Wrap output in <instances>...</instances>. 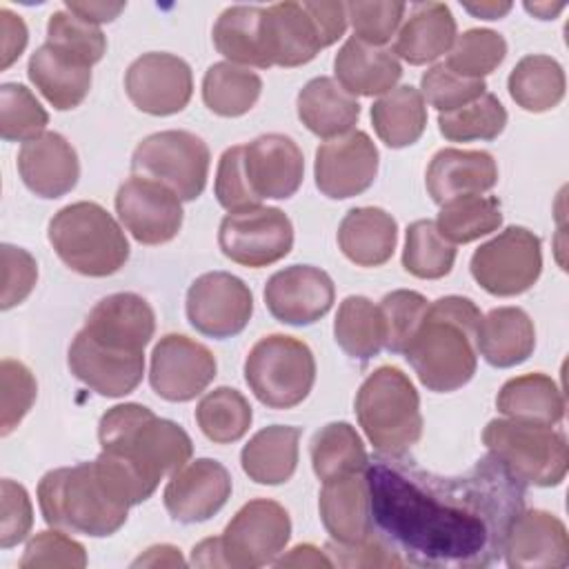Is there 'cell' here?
I'll use <instances>...</instances> for the list:
<instances>
[{"label":"cell","mask_w":569,"mask_h":569,"mask_svg":"<svg viewBox=\"0 0 569 569\" xmlns=\"http://www.w3.org/2000/svg\"><path fill=\"white\" fill-rule=\"evenodd\" d=\"M347 20H351L353 38L382 47L396 33L407 4L405 2H347Z\"/></svg>","instance_id":"816d5d0a"},{"label":"cell","mask_w":569,"mask_h":569,"mask_svg":"<svg viewBox=\"0 0 569 569\" xmlns=\"http://www.w3.org/2000/svg\"><path fill=\"white\" fill-rule=\"evenodd\" d=\"M213 353L182 333L162 336L151 351L149 382L169 402H189L200 396L216 378Z\"/></svg>","instance_id":"9a60e30c"},{"label":"cell","mask_w":569,"mask_h":569,"mask_svg":"<svg viewBox=\"0 0 569 569\" xmlns=\"http://www.w3.org/2000/svg\"><path fill=\"white\" fill-rule=\"evenodd\" d=\"M456 40V18L445 2H418L400 27L393 53L409 64H427L445 56Z\"/></svg>","instance_id":"83f0119b"},{"label":"cell","mask_w":569,"mask_h":569,"mask_svg":"<svg viewBox=\"0 0 569 569\" xmlns=\"http://www.w3.org/2000/svg\"><path fill=\"white\" fill-rule=\"evenodd\" d=\"M378 160V147L360 129L322 142L313 164L316 187L331 200L353 198L373 184Z\"/></svg>","instance_id":"ac0fdd59"},{"label":"cell","mask_w":569,"mask_h":569,"mask_svg":"<svg viewBox=\"0 0 569 569\" xmlns=\"http://www.w3.org/2000/svg\"><path fill=\"white\" fill-rule=\"evenodd\" d=\"M276 567H333L327 551L313 545H296L289 553L273 560Z\"/></svg>","instance_id":"6125c7cd"},{"label":"cell","mask_w":569,"mask_h":569,"mask_svg":"<svg viewBox=\"0 0 569 569\" xmlns=\"http://www.w3.org/2000/svg\"><path fill=\"white\" fill-rule=\"evenodd\" d=\"M47 238L58 258L76 273L107 278L129 258V240L113 216L98 202L62 207L49 222Z\"/></svg>","instance_id":"52a82bcc"},{"label":"cell","mask_w":569,"mask_h":569,"mask_svg":"<svg viewBox=\"0 0 569 569\" xmlns=\"http://www.w3.org/2000/svg\"><path fill=\"white\" fill-rule=\"evenodd\" d=\"M480 309L471 298L445 296L427 307V313L405 349L418 380L436 393L465 387L478 365L476 331Z\"/></svg>","instance_id":"277c9868"},{"label":"cell","mask_w":569,"mask_h":569,"mask_svg":"<svg viewBox=\"0 0 569 569\" xmlns=\"http://www.w3.org/2000/svg\"><path fill=\"white\" fill-rule=\"evenodd\" d=\"M2 496V520H0V547H16L27 538L33 525V509L29 493L22 485L4 478L0 482Z\"/></svg>","instance_id":"6f0895ef"},{"label":"cell","mask_w":569,"mask_h":569,"mask_svg":"<svg viewBox=\"0 0 569 569\" xmlns=\"http://www.w3.org/2000/svg\"><path fill=\"white\" fill-rule=\"evenodd\" d=\"M420 87H422V98H427V102L436 107L440 113L456 111L473 102L487 89L485 80L458 76L445 62L427 69L420 78Z\"/></svg>","instance_id":"681fc988"},{"label":"cell","mask_w":569,"mask_h":569,"mask_svg":"<svg viewBox=\"0 0 569 569\" xmlns=\"http://www.w3.org/2000/svg\"><path fill=\"white\" fill-rule=\"evenodd\" d=\"M229 496V471L218 460L198 458L171 473L164 487V509L178 522H204L227 505Z\"/></svg>","instance_id":"ffe728a7"},{"label":"cell","mask_w":569,"mask_h":569,"mask_svg":"<svg viewBox=\"0 0 569 569\" xmlns=\"http://www.w3.org/2000/svg\"><path fill=\"white\" fill-rule=\"evenodd\" d=\"M338 84L351 96H385L402 76V67L391 49L349 38L333 60Z\"/></svg>","instance_id":"4316f807"},{"label":"cell","mask_w":569,"mask_h":569,"mask_svg":"<svg viewBox=\"0 0 569 569\" xmlns=\"http://www.w3.org/2000/svg\"><path fill=\"white\" fill-rule=\"evenodd\" d=\"M124 2H76V0H69L64 4L67 11L76 13L78 18L91 22V24H100V22H111L116 20L122 11H124Z\"/></svg>","instance_id":"94428289"},{"label":"cell","mask_w":569,"mask_h":569,"mask_svg":"<svg viewBox=\"0 0 569 569\" xmlns=\"http://www.w3.org/2000/svg\"><path fill=\"white\" fill-rule=\"evenodd\" d=\"M300 429L271 425L249 438L240 451L242 471L258 485H282L298 467Z\"/></svg>","instance_id":"d6a6232c"},{"label":"cell","mask_w":569,"mask_h":569,"mask_svg":"<svg viewBox=\"0 0 569 569\" xmlns=\"http://www.w3.org/2000/svg\"><path fill=\"white\" fill-rule=\"evenodd\" d=\"M398 242V222L380 207L349 209L338 227L340 251L358 267L385 264Z\"/></svg>","instance_id":"4dcf8cb0"},{"label":"cell","mask_w":569,"mask_h":569,"mask_svg":"<svg viewBox=\"0 0 569 569\" xmlns=\"http://www.w3.org/2000/svg\"><path fill=\"white\" fill-rule=\"evenodd\" d=\"M220 251L251 269L282 260L293 247V224L278 207H253L222 218L218 229Z\"/></svg>","instance_id":"4fadbf2b"},{"label":"cell","mask_w":569,"mask_h":569,"mask_svg":"<svg viewBox=\"0 0 569 569\" xmlns=\"http://www.w3.org/2000/svg\"><path fill=\"white\" fill-rule=\"evenodd\" d=\"M507 56V40L491 29H467L456 36L449 49L447 67L465 78L482 80L487 73L498 69Z\"/></svg>","instance_id":"f6af8a7d"},{"label":"cell","mask_w":569,"mask_h":569,"mask_svg":"<svg viewBox=\"0 0 569 569\" xmlns=\"http://www.w3.org/2000/svg\"><path fill=\"white\" fill-rule=\"evenodd\" d=\"M0 33H2V64L0 67L9 69L24 51L29 31H27L24 20L18 13L2 7L0 9Z\"/></svg>","instance_id":"91938a15"},{"label":"cell","mask_w":569,"mask_h":569,"mask_svg":"<svg viewBox=\"0 0 569 569\" xmlns=\"http://www.w3.org/2000/svg\"><path fill=\"white\" fill-rule=\"evenodd\" d=\"M320 520L333 542L353 545L371 536V500L365 471L322 482Z\"/></svg>","instance_id":"d4e9b609"},{"label":"cell","mask_w":569,"mask_h":569,"mask_svg":"<svg viewBox=\"0 0 569 569\" xmlns=\"http://www.w3.org/2000/svg\"><path fill=\"white\" fill-rule=\"evenodd\" d=\"M116 213L140 244H164L182 227L180 198L167 184L136 173L120 184Z\"/></svg>","instance_id":"e0dca14e"},{"label":"cell","mask_w":569,"mask_h":569,"mask_svg":"<svg viewBox=\"0 0 569 569\" xmlns=\"http://www.w3.org/2000/svg\"><path fill=\"white\" fill-rule=\"evenodd\" d=\"M373 531L405 560L429 569H482L502 558L525 485L491 453L465 473L420 469L407 453L365 467Z\"/></svg>","instance_id":"6da1fadb"},{"label":"cell","mask_w":569,"mask_h":569,"mask_svg":"<svg viewBox=\"0 0 569 569\" xmlns=\"http://www.w3.org/2000/svg\"><path fill=\"white\" fill-rule=\"evenodd\" d=\"M313 473L327 482L365 471L369 456L362 438L349 422H329L313 433L309 445Z\"/></svg>","instance_id":"f35d334b"},{"label":"cell","mask_w":569,"mask_h":569,"mask_svg":"<svg viewBox=\"0 0 569 569\" xmlns=\"http://www.w3.org/2000/svg\"><path fill=\"white\" fill-rule=\"evenodd\" d=\"M536 349V329L520 307H498L480 318L476 351L491 367H516Z\"/></svg>","instance_id":"1f68e13d"},{"label":"cell","mask_w":569,"mask_h":569,"mask_svg":"<svg viewBox=\"0 0 569 569\" xmlns=\"http://www.w3.org/2000/svg\"><path fill=\"white\" fill-rule=\"evenodd\" d=\"M507 127V111L493 93H482L473 102L438 116L440 133L451 142L493 140Z\"/></svg>","instance_id":"ee69618b"},{"label":"cell","mask_w":569,"mask_h":569,"mask_svg":"<svg viewBox=\"0 0 569 569\" xmlns=\"http://www.w3.org/2000/svg\"><path fill=\"white\" fill-rule=\"evenodd\" d=\"M291 538L287 509L269 498L249 500L238 509L224 533L198 542L191 551L196 567L256 569L271 565Z\"/></svg>","instance_id":"8992f818"},{"label":"cell","mask_w":569,"mask_h":569,"mask_svg":"<svg viewBox=\"0 0 569 569\" xmlns=\"http://www.w3.org/2000/svg\"><path fill=\"white\" fill-rule=\"evenodd\" d=\"M505 562L511 569H542L569 565V536L565 522L542 509H522L509 525Z\"/></svg>","instance_id":"44dd1931"},{"label":"cell","mask_w":569,"mask_h":569,"mask_svg":"<svg viewBox=\"0 0 569 569\" xmlns=\"http://www.w3.org/2000/svg\"><path fill=\"white\" fill-rule=\"evenodd\" d=\"M469 13L485 20H498L511 11V2H480V4H465Z\"/></svg>","instance_id":"e7e4bbea"},{"label":"cell","mask_w":569,"mask_h":569,"mask_svg":"<svg viewBox=\"0 0 569 569\" xmlns=\"http://www.w3.org/2000/svg\"><path fill=\"white\" fill-rule=\"evenodd\" d=\"M133 567H178V565H184L182 556H180V549L171 547V545H156V547H149L140 558H136L131 562Z\"/></svg>","instance_id":"be15d7a7"},{"label":"cell","mask_w":569,"mask_h":569,"mask_svg":"<svg viewBox=\"0 0 569 569\" xmlns=\"http://www.w3.org/2000/svg\"><path fill=\"white\" fill-rule=\"evenodd\" d=\"M327 556L331 558L333 567H345V569H371V567H402L405 560L376 533L367 536L360 542L353 545H340V542H329L327 545Z\"/></svg>","instance_id":"11a10c76"},{"label":"cell","mask_w":569,"mask_h":569,"mask_svg":"<svg viewBox=\"0 0 569 569\" xmlns=\"http://www.w3.org/2000/svg\"><path fill=\"white\" fill-rule=\"evenodd\" d=\"M27 76L58 111L76 109L91 89V67L58 51L49 42L31 53Z\"/></svg>","instance_id":"f1b7e54d"},{"label":"cell","mask_w":569,"mask_h":569,"mask_svg":"<svg viewBox=\"0 0 569 569\" xmlns=\"http://www.w3.org/2000/svg\"><path fill=\"white\" fill-rule=\"evenodd\" d=\"M244 380L269 409H291L309 396L316 382V360L300 338L271 333L251 347Z\"/></svg>","instance_id":"30bf717a"},{"label":"cell","mask_w":569,"mask_h":569,"mask_svg":"<svg viewBox=\"0 0 569 569\" xmlns=\"http://www.w3.org/2000/svg\"><path fill=\"white\" fill-rule=\"evenodd\" d=\"M260 91V76L233 62H213L202 78V100L209 111L222 118H238L251 111Z\"/></svg>","instance_id":"74e56055"},{"label":"cell","mask_w":569,"mask_h":569,"mask_svg":"<svg viewBox=\"0 0 569 569\" xmlns=\"http://www.w3.org/2000/svg\"><path fill=\"white\" fill-rule=\"evenodd\" d=\"M502 224L500 200L493 196H458L440 204L436 220L438 231L451 244H467L482 236H489Z\"/></svg>","instance_id":"60d3db41"},{"label":"cell","mask_w":569,"mask_h":569,"mask_svg":"<svg viewBox=\"0 0 569 569\" xmlns=\"http://www.w3.org/2000/svg\"><path fill=\"white\" fill-rule=\"evenodd\" d=\"M264 51L271 67H300L322 49L318 31L302 2H278L262 16Z\"/></svg>","instance_id":"484cf974"},{"label":"cell","mask_w":569,"mask_h":569,"mask_svg":"<svg viewBox=\"0 0 569 569\" xmlns=\"http://www.w3.org/2000/svg\"><path fill=\"white\" fill-rule=\"evenodd\" d=\"M371 122L378 138L391 149H402L418 142L427 127V107L422 93L411 84L391 89L371 104Z\"/></svg>","instance_id":"d590c367"},{"label":"cell","mask_w":569,"mask_h":569,"mask_svg":"<svg viewBox=\"0 0 569 569\" xmlns=\"http://www.w3.org/2000/svg\"><path fill=\"white\" fill-rule=\"evenodd\" d=\"M298 118L318 138L333 140L353 129L360 118V102L329 76L311 78L296 100Z\"/></svg>","instance_id":"f546056e"},{"label":"cell","mask_w":569,"mask_h":569,"mask_svg":"<svg viewBox=\"0 0 569 569\" xmlns=\"http://www.w3.org/2000/svg\"><path fill=\"white\" fill-rule=\"evenodd\" d=\"M187 320L209 338L238 336L251 320V289L233 273L209 271L198 276L187 291Z\"/></svg>","instance_id":"5bb4252c"},{"label":"cell","mask_w":569,"mask_h":569,"mask_svg":"<svg viewBox=\"0 0 569 569\" xmlns=\"http://www.w3.org/2000/svg\"><path fill=\"white\" fill-rule=\"evenodd\" d=\"M207 142L184 129H169L147 136L131 156V171L167 184L180 200H196L209 176Z\"/></svg>","instance_id":"8fae6325"},{"label":"cell","mask_w":569,"mask_h":569,"mask_svg":"<svg viewBox=\"0 0 569 569\" xmlns=\"http://www.w3.org/2000/svg\"><path fill=\"white\" fill-rule=\"evenodd\" d=\"M340 349L356 360H371L385 347V320L380 307L365 296H347L333 320Z\"/></svg>","instance_id":"ab89813d"},{"label":"cell","mask_w":569,"mask_h":569,"mask_svg":"<svg viewBox=\"0 0 569 569\" xmlns=\"http://www.w3.org/2000/svg\"><path fill=\"white\" fill-rule=\"evenodd\" d=\"M358 422L378 453H407L422 436L420 396L398 367L382 365L356 393Z\"/></svg>","instance_id":"ba28073f"},{"label":"cell","mask_w":569,"mask_h":569,"mask_svg":"<svg viewBox=\"0 0 569 569\" xmlns=\"http://www.w3.org/2000/svg\"><path fill=\"white\" fill-rule=\"evenodd\" d=\"M98 438L102 451L120 458L153 491L193 453V442L178 422L158 418L138 402L116 405L102 413Z\"/></svg>","instance_id":"5b68a950"},{"label":"cell","mask_w":569,"mask_h":569,"mask_svg":"<svg viewBox=\"0 0 569 569\" xmlns=\"http://www.w3.org/2000/svg\"><path fill=\"white\" fill-rule=\"evenodd\" d=\"M496 407L511 420L553 427L565 416V396L551 376L525 373L500 387Z\"/></svg>","instance_id":"836d02e7"},{"label":"cell","mask_w":569,"mask_h":569,"mask_svg":"<svg viewBox=\"0 0 569 569\" xmlns=\"http://www.w3.org/2000/svg\"><path fill=\"white\" fill-rule=\"evenodd\" d=\"M47 42L58 51L93 67L107 51V38L98 24H91L76 13L60 9L49 16Z\"/></svg>","instance_id":"7dc6e473"},{"label":"cell","mask_w":569,"mask_h":569,"mask_svg":"<svg viewBox=\"0 0 569 569\" xmlns=\"http://www.w3.org/2000/svg\"><path fill=\"white\" fill-rule=\"evenodd\" d=\"M385 320V347L391 353H405L409 340L427 313V298L411 289H396L378 305Z\"/></svg>","instance_id":"c3c4849f"},{"label":"cell","mask_w":569,"mask_h":569,"mask_svg":"<svg viewBox=\"0 0 569 569\" xmlns=\"http://www.w3.org/2000/svg\"><path fill=\"white\" fill-rule=\"evenodd\" d=\"M20 569H36V567H71L82 569L87 567V551L84 547L64 536L62 531H38L29 542L18 562Z\"/></svg>","instance_id":"db71d44e"},{"label":"cell","mask_w":569,"mask_h":569,"mask_svg":"<svg viewBox=\"0 0 569 569\" xmlns=\"http://www.w3.org/2000/svg\"><path fill=\"white\" fill-rule=\"evenodd\" d=\"M124 91L136 109L151 116L180 113L193 93L191 67L173 53L149 51L124 73Z\"/></svg>","instance_id":"2e32d148"},{"label":"cell","mask_w":569,"mask_h":569,"mask_svg":"<svg viewBox=\"0 0 569 569\" xmlns=\"http://www.w3.org/2000/svg\"><path fill=\"white\" fill-rule=\"evenodd\" d=\"M0 385H2V418H0V433L9 436L20 420L29 413V409L36 402L38 396V385L33 373L29 371L27 365L20 360L4 358L0 362Z\"/></svg>","instance_id":"f907efd6"},{"label":"cell","mask_w":569,"mask_h":569,"mask_svg":"<svg viewBox=\"0 0 569 569\" xmlns=\"http://www.w3.org/2000/svg\"><path fill=\"white\" fill-rule=\"evenodd\" d=\"M507 87L518 107L542 113L558 107L565 98V71L556 58L531 53L511 69Z\"/></svg>","instance_id":"8d00e7d4"},{"label":"cell","mask_w":569,"mask_h":569,"mask_svg":"<svg viewBox=\"0 0 569 569\" xmlns=\"http://www.w3.org/2000/svg\"><path fill=\"white\" fill-rule=\"evenodd\" d=\"M456 260V244H451L433 220H416L407 227L402 267L422 280L445 278Z\"/></svg>","instance_id":"7bdbcfd3"},{"label":"cell","mask_w":569,"mask_h":569,"mask_svg":"<svg viewBox=\"0 0 569 569\" xmlns=\"http://www.w3.org/2000/svg\"><path fill=\"white\" fill-rule=\"evenodd\" d=\"M18 171L27 189L36 196L60 198L78 184L80 162L76 149L64 136L44 131L20 147Z\"/></svg>","instance_id":"603a6c76"},{"label":"cell","mask_w":569,"mask_h":569,"mask_svg":"<svg viewBox=\"0 0 569 569\" xmlns=\"http://www.w3.org/2000/svg\"><path fill=\"white\" fill-rule=\"evenodd\" d=\"M498 164L489 151L480 149H440L433 153L425 184L433 202L445 204L458 196H473L493 189Z\"/></svg>","instance_id":"cb8c5ba5"},{"label":"cell","mask_w":569,"mask_h":569,"mask_svg":"<svg viewBox=\"0 0 569 569\" xmlns=\"http://www.w3.org/2000/svg\"><path fill=\"white\" fill-rule=\"evenodd\" d=\"M262 7L236 4L224 9L213 24V44L233 64L269 69L262 38Z\"/></svg>","instance_id":"e575fe53"},{"label":"cell","mask_w":569,"mask_h":569,"mask_svg":"<svg viewBox=\"0 0 569 569\" xmlns=\"http://www.w3.org/2000/svg\"><path fill=\"white\" fill-rule=\"evenodd\" d=\"M213 193L220 207H224L229 213L253 209L260 204V198L249 187V180L244 173V144L229 147L220 156Z\"/></svg>","instance_id":"f5cc1de1"},{"label":"cell","mask_w":569,"mask_h":569,"mask_svg":"<svg viewBox=\"0 0 569 569\" xmlns=\"http://www.w3.org/2000/svg\"><path fill=\"white\" fill-rule=\"evenodd\" d=\"M38 502L47 525L91 538L116 533L133 507L124 485L100 456L47 471L38 482Z\"/></svg>","instance_id":"3957f363"},{"label":"cell","mask_w":569,"mask_h":569,"mask_svg":"<svg viewBox=\"0 0 569 569\" xmlns=\"http://www.w3.org/2000/svg\"><path fill=\"white\" fill-rule=\"evenodd\" d=\"M527 11H531L533 16H538L540 20H551L556 13H560L565 9V4H549V2H527L525 4Z\"/></svg>","instance_id":"03108f58"},{"label":"cell","mask_w":569,"mask_h":569,"mask_svg":"<svg viewBox=\"0 0 569 569\" xmlns=\"http://www.w3.org/2000/svg\"><path fill=\"white\" fill-rule=\"evenodd\" d=\"M305 11L309 13L316 31H318V38H320V44L322 49L325 47H331L333 42H338L342 36H345V29H347V9L342 2H302Z\"/></svg>","instance_id":"680465c9"},{"label":"cell","mask_w":569,"mask_h":569,"mask_svg":"<svg viewBox=\"0 0 569 569\" xmlns=\"http://www.w3.org/2000/svg\"><path fill=\"white\" fill-rule=\"evenodd\" d=\"M469 267L473 280L491 296L525 293L542 271L540 238L525 227H507L473 251Z\"/></svg>","instance_id":"7c38bea8"},{"label":"cell","mask_w":569,"mask_h":569,"mask_svg":"<svg viewBox=\"0 0 569 569\" xmlns=\"http://www.w3.org/2000/svg\"><path fill=\"white\" fill-rule=\"evenodd\" d=\"M487 451L522 485L558 487L569 467V445L562 431L547 425L493 418L482 431Z\"/></svg>","instance_id":"9c48e42d"},{"label":"cell","mask_w":569,"mask_h":569,"mask_svg":"<svg viewBox=\"0 0 569 569\" xmlns=\"http://www.w3.org/2000/svg\"><path fill=\"white\" fill-rule=\"evenodd\" d=\"M2 309L20 305L36 287L38 264L36 258L13 244H2Z\"/></svg>","instance_id":"9f6ffc18"},{"label":"cell","mask_w":569,"mask_h":569,"mask_svg":"<svg viewBox=\"0 0 569 569\" xmlns=\"http://www.w3.org/2000/svg\"><path fill=\"white\" fill-rule=\"evenodd\" d=\"M47 122L49 113L24 84L0 87V136L7 142H29L44 133Z\"/></svg>","instance_id":"bcb514c9"},{"label":"cell","mask_w":569,"mask_h":569,"mask_svg":"<svg viewBox=\"0 0 569 569\" xmlns=\"http://www.w3.org/2000/svg\"><path fill=\"white\" fill-rule=\"evenodd\" d=\"M156 331L151 305L131 291L96 302L69 347V369L91 391L107 398L131 393L144 373V347Z\"/></svg>","instance_id":"7a4b0ae2"},{"label":"cell","mask_w":569,"mask_h":569,"mask_svg":"<svg viewBox=\"0 0 569 569\" xmlns=\"http://www.w3.org/2000/svg\"><path fill=\"white\" fill-rule=\"evenodd\" d=\"M244 173L260 200H287L302 184L305 158L289 136L264 133L244 144Z\"/></svg>","instance_id":"7402d4cb"},{"label":"cell","mask_w":569,"mask_h":569,"mask_svg":"<svg viewBox=\"0 0 569 569\" xmlns=\"http://www.w3.org/2000/svg\"><path fill=\"white\" fill-rule=\"evenodd\" d=\"M336 287L327 271L311 264H291L276 271L264 284L269 313L293 327L313 325L333 305Z\"/></svg>","instance_id":"d6986e66"},{"label":"cell","mask_w":569,"mask_h":569,"mask_svg":"<svg viewBox=\"0 0 569 569\" xmlns=\"http://www.w3.org/2000/svg\"><path fill=\"white\" fill-rule=\"evenodd\" d=\"M251 405L231 387H216L204 393L196 407V420L200 431L218 445L240 440L251 427Z\"/></svg>","instance_id":"b9f144b4"}]
</instances>
